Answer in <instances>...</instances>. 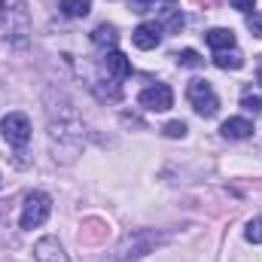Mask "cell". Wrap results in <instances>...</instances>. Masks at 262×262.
<instances>
[{
	"mask_svg": "<svg viewBox=\"0 0 262 262\" xmlns=\"http://www.w3.org/2000/svg\"><path fill=\"white\" fill-rule=\"evenodd\" d=\"M52 213V198L46 192H31L21 204V229H37L49 220Z\"/></svg>",
	"mask_w": 262,
	"mask_h": 262,
	"instance_id": "6da1fadb",
	"label": "cell"
},
{
	"mask_svg": "<svg viewBox=\"0 0 262 262\" xmlns=\"http://www.w3.org/2000/svg\"><path fill=\"white\" fill-rule=\"evenodd\" d=\"M186 95H189V101H192V107H195L198 116H204V119L216 116V110H220V98L213 95L210 82H204V79H192L189 89H186Z\"/></svg>",
	"mask_w": 262,
	"mask_h": 262,
	"instance_id": "7a4b0ae2",
	"label": "cell"
},
{
	"mask_svg": "<svg viewBox=\"0 0 262 262\" xmlns=\"http://www.w3.org/2000/svg\"><path fill=\"white\" fill-rule=\"evenodd\" d=\"M0 131H3V137L12 143V146H25L28 140H31V119L25 116V113H6L3 119H0Z\"/></svg>",
	"mask_w": 262,
	"mask_h": 262,
	"instance_id": "3957f363",
	"label": "cell"
},
{
	"mask_svg": "<svg viewBox=\"0 0 262 262\" xmlns=\"http://www.w3.org/2000/svg\"><path fill=\"white\" fill-rule=\"evenodd\" d=\"M137 101H140V107H146V110H152V113H165V110L174 107V92H171L165 82H156V85L143 89Z\"/></svg>",
	"mask_w": 262,
	"mask_h": 262,
	"instance_id": "277c9868",
	"label": "cell"
},
{
	"mask_svg": "<svg viewBox=\"0 0 262 262\" xmlns=\"http://www.w3.org/2000/svg\"><path fill=\"white\" fill-rule=\"evenodd\" d=\"M131 40H134V46L137 49H156L159 43H162V28L156 25V21H146V25H137L134 28V34H131Z\"/></svg>",
	"mask_w": 262,
	"mask_h": 262,
	"instance_id": "5b68a950",
	"label": "cell"
},
{
	"mask_svg": "<svg viewBox=\"0 0 262 262\" xmlns=\"http://www.w3.org/2000/svg\"><path fill=\"white\" fill-rule=\"evenodd\" d=\"M34 256H37V262H67L64 247H61L55 238H43V241H37Z\"/></svg>",
	"mask_w": 262,
	"mask_h": 262,
	"instance_id": "8992f818",
	"label": "cell"
},
{
	"mask_svg": "<svg viewBox=\"0 0 262 262\" xmlns=\"http://www.w3.org/2000/svg\"><path fill=\"white\" fill-rule=\"evenodd\" d=\"M204 40H207V46H210L213 52L235 49V34H232L229 28H213V31H207V34H204Z\"/></svg>",
	"mask_w": 262,
	"mask_h": 262,
	"instance_id": "52a82bcc",
	"label": "cell"
},
{
	"mask_svg": "<svg viewBox=\"0 0 262 262\" xmlns=\"http://www.w3.org/2000/svg\"><path fill=\"white\" fill-rule=\"evenodd\" d=\"M220 131H223V137H229V140H244V137L253 134V125H250L247 119H238V116H235V119H226Z\"/></svg>",
	"mask_w": 262,
	"mask_h": 262,
	"instance_id": "ba28073f",
	"label": "cell"
},
{
	"mask_svg": "<svg viewBox=\"0 0 262 262\" xmlns=\"http://www.w3.org/2000/svg\"><path fill=\"white\" fill-rule=\"evenodd\" d=\"M104 67H107V73H110V76H116V79L131 76V61L122 55V52H110V55L104 58Z\"/></svg>",
	"mask_w": 262,
	"mask_h": 262,
	"instance_id": "9c48e42d",
	"label": "cell"
},
{
	"mask_svg": "<svg viewBox=\"0 0 262 262\" xmlns=\"http://www.w3.org/2000/svg\"><path fill=\"white\" fill-rule=\"evenodd\" d=\"M92 43H95L98 49H113V46L119 43V34H116L113 25H98V28L92 31Z\"/></svg>",
	"mask_w": 262,
	"mask_h": 262,
	"instance_id": "30bf717a",
	"label": "cell"
},
{
	"mask_svg": "<svg viewBox=\"0 0 262 262\" xmlns=\"http://www.w3.org/2000/svg\"><path fill=\"white\" fill-rule=\"evenodd\" d=\"M213 64L220 67V70H238V67H244V55L238 49H226V52L213 55Z\"/></svg>",
	"mask_w": 262,
	"mask_h": 262,
	"instance_id": "8fae6325",
	"label": "cell"
},
{
	"mask_svg": "<svg viewBox=\"0 0 262 262\" xmlns=\"http://www.w3.org/2000/svg\"><path fill=\"white\" fill-rule=\"evenodd\" d=\"M92 9V0H61V12L67 18H85Z\"/></svg>",
	"mask_w": 262,
	"mask_h": 262,
	"instance_id": "7c38bea8",
	"label": "cell"
},
{
	"mask_svg": "<svg viewBox=\"0 0 262 262\" xmlns=\"http://www.w3.org/2000/svg\"><path fill=\"white\" fill-rule=\"evenodd\" d=\"M244 238H247L250 244H262V220H250V223H247Z\"/></svg>",
	"mask_w": 262,
	"mask_h": 262,
	"instance_id": "4fadbf2b",
	"label": "cell"
},
{
	"mask_svg": "<svg viewBox=\"0 0 262 262\" xmlns=\"http://www.w3.org/2000/svg\"><path fill=\"white\" fill-rule=\"evenodd\" d=\"M174 58H177V64H183V67H198L201 64V58H198L195 49H180Z\"/></svg>",
	"mask_w": 262,
	"mask_h": 262,
	"instance_id": "5bb4252c",
	"label": "cell"
},
{
	"mask_svg": "<svg viewBox=\"0 0 262 262\" xmlns=\"http://www.w3.org/2000/svg\"><path fill=\"white\" fill-rule=\"evenodd\" d=\"M165 25H168V31H180L183 28V12L180 9H165Z\"/></svg>",
	"mask_w": 262,
	"mask_h": 262,
	"instance_id": "9a60e30c",
	"label": "cell"
},
{
	"mask_svg": "<svg viewBox=\"0 0 262 262\" xmlns=\"http://www.w3.org/2000/svg\"><path fill=\"white\" fill-rule=\"evenodd\" d=\"M241 107H244L247 113H259V110H262V101L256 98V95H244V98H241Z\"/></svg>",
	"mask_w": 262,
	"mask_h": 262,
	"instance_id": "2e32d148",
	"label": "cell"
},
{
	"mask_svg": "<svg viewBox=\"0 0 262 262\" xmlns=\"http://www.w3.org/2000/svg\"><path fill=\"white\" fill-rule=\"evenodd\" d=\"M247 28L256 34V37H262V15L253 9V12H247Z\"/></svg>",
	"mask_w": 262,
	"mask_h": 262,
	"instance_id": "e0dca14e",
	"label": "cell"
},
{
	"mask_svg": "<svg viewBox=\"0 0 262 262\" xmlns=\"http://www.w3.org/2000/svg\"><path fill=\"white\" fill-rule=\"evenodd\" d=\"M165 134L168 137H183L186 134V122H168L165 125Z\"/></svg>",
	"mask_w": 262,
	"mask_h": 262,
	"instance_id": "ac0fdd59",
	"label": "cell"
},
{
	"mask_svg": "<svg viewBox=\"0 0 262 262\" xmlns=\"http://www.w3.org/2000/svg\"><path fill=\"white\" fill-rule=\"evenodd\" d=\"M131 3V12H149L152 9V0H128Z\"/></svg>",
	"mask_w": 262,
	"mask_h": 262,
	"instance_id": "d6986e66",
	"label": "cell"
},
{
	"mask_svg": "<svg viewBox=\"0 0 262 262\" xmlns=\"http://www.w3.org/2000/svg\"><path fill=\"white\" fill-rule=\"evenodd\" d=\"M232 6H235V9H241V12H253L256 0H232Z\"/></svg>",
	"mask_w": 262,
	"mask_h": 262,
	"instance_id": "ffe728a7",
	"label": "cell"
},
{
	"mask_svg": "<svg viewBox=\"0 0 262 262\" xmlns=\"http://www.w3.org/2000/svg\"><path fill=\"white\" fill-rule=\"evenodd\" d=\"M259 79H262V58H259Z\"/></svg>",
	"mask_w": 262,
	"mask_h": 262,
	"instance_id": "44dd1931",
	"label": "cell"
}]
</instances>
